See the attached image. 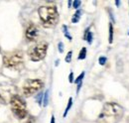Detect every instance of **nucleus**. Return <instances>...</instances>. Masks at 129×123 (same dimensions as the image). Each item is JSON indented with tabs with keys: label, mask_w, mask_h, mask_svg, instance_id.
<instances>
[{
	"label": "nucleus",
	"mask_w": 129,
	"mask_h": 123,
	"mask_svg": "<svg viewBox=\"0 0 129 123\" xmlns=\"http://www.w3.org/2000/svg\"><path fill=\"white\" fill-rule=\"evenodd\" d=\"M86 57V48H82L79 55V60H84Z\"/></svg>",
	"instance_id": "9d476101"
},
{
	"label": "nucleus",
	"mask_w": 129,
	"mask_h": 123,
	"mask_svg": "<svg viewBox=\"0 0 129 123\" xmlns=\"http://www.w3.org/2000/svg\"><path fill=\"white\" fill-rule=\"evenodd\" d=\"M38 33H39L38 28H37L34 24H32V23H31V24H29V26L27 27L26 32H25L26 39H27V40H29V41H34V40L37 38Z\"/></svg>",
	"instance_id": "0eeeda50"
},
{
	"label": "nucleus",
	"mask_w": 129,
	"mask_h": 123,
	"mask_svg": "<svg viewBox=\"0 0 129 123\" xmlns=\"http://www.w3.org/2000/svg\"><path fill=\"white\" fill-rule=\"evenodd\" d=\"M40 20L45 28H53L59 21V13L55 6H41L38 9Z\"/></svg>",
	"instance_id": "f03ea898"
},
{
	"label": "nucleus",
	"mask_w": 129,
	"mask_h": 123,
	"mask_svg": "<svg viewBox=\"0 0 129 123\" xmlns=\"http://www.w3.org/2000/svg\"><path fill=\"white\" fill-rule=\"evenodd\" d=\"M68 4H69V7H71V6H72V4H73V1H69V3H68Z\"/></svg>",
	"instance_id": "4be33fe9"
},
{
	"label": "nucleus",
	"mask_w": 129,
	"mask_h": 123,
	"mask_svg": "<svg viewBox=\"0 0 129 123\" xmlns=\"http://www.w3.org/2000/svg\"><path fill=\"white\" fill-rule=\"evenodd\" d=\"M115 4H117V5H119V4H120V2H119V1H116V2H115Z\"/></svg>",
	"instance_id": "b1692460"
},
{
	"label": "nucleus",
	"mask_w": 129,
	"mask_h": 123,
	"mask_svg": "<svg viewBox=\"0 0 129 123\" xmlns=\"http://www.w3.org/2000/svg\"><path fill=\"white\" fill-rule=\"evenodd\" d=\"M58 47H59V52H60V53H63V52H64V44H63L62 42H60Z\"/></svg>",
	"instance_id": "6ab92c4d"
},
{
	"label": "nucleus",
	"mask_w": 129,
	"mask_h": 123,
	"mask_svg": "<svg viewBox=\"0 0 129 123\" xmlns=\"http://www.w3.org/2000/svg\"><path fill=\"white\" fill-rule=\"evenodd\" d=\"M51 123H55V116L53 115L52 118H51Z\"/></svg>",
	"instance_id": "412c9836"
},
{
	"label": "nucleus",
	"mask_w": 129,
	"mask_h": 123,
	"mask_svg": "<svg viewBox=\"0 0 129 123\" xmlns=\"http://www.w3.org/2000/svg\"><path fill=\"white\" fill-rule=\"evenodd\" d=\"M83 39H84V40H86L88 44H91V43H92V33L88 30V29H87L86 32H85Z\"/></svg>",
	"instance_id": "6e6552de"
},
{
	"label": "nucleus",
	"mask_w": 129,
	"mask_h": 123,
	"mask_svg": "<svg viewBox=\"0 0 129 123\" xmlns=\"http://www.w3.org/2000/svg\"><path fill=\"white\" fill-rule=\"evenodd\" d=\"M30 120H32V121H34V119H33V117H30ZM27 123H33V122H27Z\"/></svg>",
	"instance_id": "5701e85b"
},
{
	"label": "nucleus",
	"mask_w": 129,
	"mask_h": 123,
	"mask_svg": "<svg viewBox=\"0 0 129 123\" xmlns=\"http://www.w3.org/2000/svg\"><path fill=\"white\" fill-rule=\"evenodd\" d=\"M98 61H99V64H100V65H102V66H103V65L106 63V58H105V57H100V58H99V60H98Z\"/></svg>",
	"instance_id": "a211bd4d"
},
{
	"label": "nucleus",
	"mask_w": 129,
	"mask_h": 123,
	"mask_svg": "<svg viewBox=\"0 0 129 123\" xmlns=\"http://www.w3.org/2000/svg\"><path fill=\"white\" fill-rule=\"evenodd\" d=\"M10 104L13 114L18 119H24L27 116V106L25 100L19 95H14L10 99Z\"/></svg>",
	"instance_id": "7ed1b4c3"
},
{
	"label": "nucleus",
	"mask_w": 129,
	"mask_h": 123,
	"mask_svg": "<svg viewBox=\"0 0 129 123\" xmlns=\"http://www.w3.org/2000/svg\"><path fill=\"white\" fill-rule=\"evenodd\" d=\"M127 123H129V117H128V119H127Z\"/></svg>",
	"instance_id": "393cba45"
},
{
	"label": "nucleus",
	"mask_w": 129,
	"mask_h": 123,
	"mask_svg": "<svg viewBox=\"0 0 129 123\" xmlns=\"http://www.w3.org/2000/svg\"><path fill=\"white\" fill-rule=\"evenodd\" d=\"M23 53L20 51H16L10 54H7L3 58V64L8 69L17 70L23 65Z\"/></svg>",
	"instance_id": "20e7f679"
},
{
	"label": "nucleus",
	"mask_w": 129,
	"mask_h": 123,
	"mask_svg": "<svg viewBox=\"0 0 129 123\" xmlns=\"http://www.w3.org/2000/svg\"><path fill=\"white\" fill-rule=\"evenodd\" d=\"M47 50H48V44L45 42H41V43L32 47L29 51V57H30L31 61H42L47 55Z\"/></svg>",
	"instance_id": "39448f33"
},
{
	"label": "nucleus",
	"mask_w": 129,
	"mask_h": 123,
	"mask_svg": "<svg viewBox=\"0 0 129 123\" xmlns=\"http://www.w3.org/2000/svg\"><path fill=\"white\" fill-rule=\"evenodd\" d=\"M63 30H64V36H66V37H67V38H68V39L71 41V40H72V36L69 34V32H68V27H67L66 25H64V26H63Z\"/></svg>",
	"instance_id": "4468645a"
},
{
	"label": "nucleus",
	"mask_w": 129,
	"mask_h": 123,
	"mask_svg": "<svg viewBox=\"0 0 129 123\" xmlns=\"http://www.w3.org/2000/svg\"><path fill=\"white\" fill-rule=\"evenodd\" d=\"M124 110L119 104L115 102H107L103 105V108L98 115L97 123H118L122 116Z\"/></svg>",
	"instance_id": "f257e3e1"
},
{
	"label": "nucleus",
	"mask_w": 129,
	"mask_h": 123,
	"mask_svg": "<svg viewBox=\"0 0 129 123\" xmlns=\"http://www.w3.org/2000/svg\"><path fill=\"white\" fill-rule=\"evenodd\" d=\"M69 80H70V82H73L74 81V74H73V72L70 74V77H69Z\"/></svg>",
	"instance_id": "aec40b11"
},
{
	"label": "nucleus",
	"mask_w": 129,
	"mask_h": 123,
	"mask_svg": "<svg viewBox=\"0 0 129 123\" xmlns=\"http://www.w3.org/2000/svg\"><path fill=\"white\" fill-rule=\"evenodd\" d=\"M113 41V26L112 24H109V43L111 44Z\"/></svg>",
	"instance_id": "ddd939ff"
},
{
	"label": "nucleus",
	"mask_w": 129,
	"mask_h": 123,
	"mask_svg": "<svg viewBox=\"0 0 129 123\" xmlns=\"http://www.w3.org/2000/svg\"><path fill=\"white\" fill-rule=\"evenodd\" d=\"M72 104H73V98H72V97H70V99H69V103H68V106H67V108H66V110H64V117L67 116V114H68V112H69L70 108L72 107Z\"/></svg>",
	"instance_id": "f8f14e48"
},
{
	"label": "nucleus",
	"mask_w": 129,
	"mask_h": 123,
	"mask_svg": "<svg viewBox=\"0 0 129 123\" xmlns=\"http://www.w3.org/2000/svg\"><path fill=\"white\" fill-rule=\"evenodd\" d=\"M81 10H78L75 14H74V16H73V18H72V23H78L79 21H80V18H81Z\"/></svg>",
	"instance_id": "1a4fd4ad"
},
{
	"label": "nucleus",
	"mask_w": 129,
	"mask_h": 123,
	"mask_svg": "<svg viewBox=\"0 0 129 123\" xmlns=\"http://www.w3.org/2000/svg\"><path fill=\"white\" fill-rule=\"evenodd\" d=\"M81 1H79V0H78V1H74V2H73L74 8H76V9H77V8H79V7L81 6Z\"/></svg>",
	"instance_id": "f3484780"
},
{
	"label": "nucleus",
	"mask_w": 129,
	"mask_h": 123,
	"mask_svg": "<svg viewBox=\"0 0 129 123\" xmlns=\"http://www.w3.org/2000/svg\"><path fill=\"white\" fill-rule=\"evenodd\" d=\"M72 55H73V52H72V51H70V52L68 53V55H67L66 59H64V61H67V63H71V61H72Z\"/></svg>",
	"instance_id": "dca6fc26"
},
{
	"label": "nucleus",
	"mask_w": 129,
	"mask_h": 123,
	"mask_svg": "<svg viewBox=\"0 0 129 123\" xmlns=\"http://www.w3.org/2000/svg\"><path fill=\"white\" fill-rule=\"evenodd\" d=\"M44 86V82L41 79H28L23 84V93L26 96H31L38 92Z\"/></svg>",
	"instance_id": "423d86ee"
},
{
	"label": "nucleus",
	"mask_w": 129,
	"mask_h": 123,
	"mask_svg": "<svg viewBox=\"0 0 129 123\" xmlns=\"http://www.w3.org/2000/svg\"><path fill=\"white\" fill-rule=\"evenodd\" d=\"M49 102V90L44 93V97H43V106H47Z\"/></svg>",
	"instance_id": "9b49d317"
},
{
	"label": "nucleus",
	"mask_w": 129,
	"mask_h": 123,
	"mask_svg": "<svg viewBox=\"0 0 129 123\" xmlns=\"http://www.w3.org/2000/svg\"><path fill=\"white\" fill-rule=\"evenodd\" d=\"M83 77H84V73H81V75L79 76V77H77V79L75 80V83H81V81H82V78H83Z\"/></svg>",
	"instance_id": "2eb2a0df"
}]
</instances>
